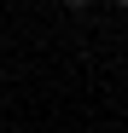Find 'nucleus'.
Listing matches in <instances>:
<instances>
[{"instance_id":"nucleus-1","label":"nucleus","mask_w":128,"mask_h":133,"mask_svg":"<svg viewBox=\"0 0 128 133\" xmlns=\"http://www.w3.org/2000/svg\"><path fill=\"white\" fill-rule=\"evenodd\" d=\"M93 6V0H64V12H88Z\"/></svg>"},{"instance_id":"nucleus-2","label":"nucleus","mask_w":128,"mask_h":133,"mask_svg":"<svg viewBox=\"0 0 128 133\" xmlns=\"http://www.w3.org/2000/svg\"><path fill=\"white\" fill-rule=\"evenodd\" d=\"M117 6H122V12H128V0H117Z\"/></svg>"}]
</instances>
